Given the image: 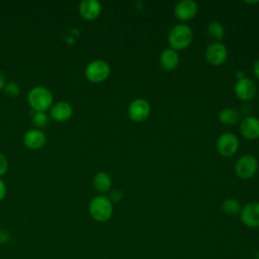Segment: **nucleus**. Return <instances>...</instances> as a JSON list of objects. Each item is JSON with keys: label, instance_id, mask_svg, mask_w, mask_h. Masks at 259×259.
<instances>
[{"label": "nucleus", "instance_id": "obj_1", "mask_svg": "<svg viewBox=\"0 0 259 259\" xmlns=\"http://www.w3.org/2000/svg\"><path fill=\"white\" fill-rule=\"evenodd\" d=\"M193 38V32L187 24H176L168 33V44L170 49L181 51L190 46Z\"/></svg>", "mask_w": 259, "mask_h": 259}, {"label": "nucleus", "instance_id": "obj_2", "mask_svg": "<svg viewBox=\"0 0 259 259\" xmlns=\"http://www.w3.org/2000/svg\"><path fill=\"white\" fill-rule=\"evenodd\" d=\"M88 210L94 221L105 223L113 213V204L108 197L104 195H96L90 200Z\"/></svg>", "mask_w": 259, "mask_h": 259}, {"label": "nucleus", "instance_id": "obj_3", "mask_svg": "<svg viewBox=\"0 0 259 259\" xmlns=\"http://www.w3.org/2000/svg\"><path fill=\"white\" fill-rule=\"evenodd\" d=\"M27 101L30 107L35 111L46 112L52 107L54 97L49 88L45 86H35L29 90Z\"/></svg>", "mask_w": 259, "mask_h": 259}, {"label": "nucleus", "instance_id": "obj_4", "mask_svg": "<svg viewBox=\"0 0 259 259\" xmlns=\"http://www.w3.org/2000/svg\"><path fill=\"white\" fill-rule=\"evenodd\" d=\"M84 73L90 82L101 83L109 77L110 67L103 60H94L86 66Z\"/></svg>", "mask_w": 259, "mask_h": 259}, {"label": "nucleus", "instance_id": "obj_5", "mask_svg": "<svg viewBox=\"0 0 259 259\" xmlns=\"http://www.w3.org/2000/svg\"><path fill=\"white\" fill-rule=\"evenodd\" d=\"M258 170V161L257 159L250 154L241 156L235 165L236 175L243 179L247 180L252 178Z\"/></svg>", "mask_w": 259, "mask_h": 259}, {"label": "nucleus", "instance_id": "obj_6", "mask_svg": "<svg viewBox=\"0 0 259 259\" xmlns=\"http://www.w3.org/2000/svg\"><path fill=\"white\" fill-rule=\"evenodd\" d=\"M239 149L238 137L233 133H224L217 140V150L223 157L234 156Z\"/></svg>", "mask_w": 259, "mask_h": 259}, {"label": "nucleus", "instance_id": "obj_7", "mask_svg": "<svg viewBox=\"0 0 259 259\" xmlns=\"http://www.w3.org/2000/svg\"><path fill=\"white\" fill-rule=\"evenodd\" d=\"M151 112L150 103L144 98H137L133 100L127 107V115L131 120L141 122L146 120Z\"/></svg>", "mask_w": 259, "mask_h": 259}, {"label": "nucleus", "instance_id": "obj_8", "mask_svg": "<svg viewBox=\"0 0 259 259\" xmlns=\"http://www.w3.org/2000/svg\"><path fill=\"white\" fill-rule=\"evenodd\" d=\"M204 57L207 63L210 65L220 66L226 61L228 57L227 47L221 41H213L206 48Z\"/></svg>", "mask_w": 259, "mask_h": 259}, {"label": "nucleus", "instance_id": "obj_9", "mask_svg": "<svg viewBox=\"0 0 259 259\" xmlns=\"http://www.w3.org/2000/svg\"><path fill=\"white\" fill-rule=\"evenodd\" d=\"M234 91L240 100L249 101L255 97L257 93V86L251 78L243 77L237 80Z\"/></svg>", "mask_w": 259, "mask_h": 259}, {"label": "nucleus", "instance_id": "obj_10", "mask_svg": "<svg viewBox=\"0 0 259 259\" xmlns=\"http://www.w3.org/2000/svg\"><path fill=\"white\" fill-rule=\"evenodd\" d=\"M240 219L243 225L248 228H259V201L245 204L241 209Z\"/></svg>", "mask_w": 259, "mask_h": 259}, {"label": "nucleus", "instance_id": "obj_11", "mask_svg": "<svg viewBox=\"0 0 259 259\" xmlns=\"http://www.w3.org/2000/svg\"><path fill=\"white\" fill-rule=\"evenodd\" d=\"M198 11L196 2L192 0L179 1L174 7V15L181 21H188L192 19Z\"/></svg>", "mask_w": 259, "mask_h": 259}, {"label": "nucleus", "instance_id": "obj_12", "mask_svg": "<svg viewBox=\"0 0 259 259\" xmlns=\"http://www.w3.org/2000/svg\"><path fill=\"white\" fill-rule=\"evenodd\" d=\"M240 133L247 140L259 139V118L256 116H246L240 121Z\"/></svg>", "mask_w": 259, "mask_h": 259}, {"label": "nucleus", "instance_id": "obj_13", "mask_svg": "<svg viewBox=\"0 0 259 259\" xmlns=\"http://www.w3.org/2000/svg\"><path fill=\"white\" fill-rule=\"evenodd\" d=\"M73 115V107L67 101H58L53 103L50 108V116L59 122L66 121L70 119Z\"/></svg>", "mask_w": 259, "mask_h": 259}, {"label": "nucleus", "instance_id": "obj_14", "mask_svg": "<svg viewBox=\"0 0 259 259\" xmlns=\"http://www.w3.org/2000/svg\"><path fill=\"white\" fill-rule=\"evenodd\" d=\"M47 137L45 133L37 128L28 130L23 136L24 145L31 150H38L46 145Z\"/></svg>", "mask_w": 259, "mask_h": 259}, {"label": "nucleus", "instance_id": "obj_15", "mask_svg": "<svg viewBox=\"0 0 259 259\" xmlns=\"http://www.w3.org/2000/svg\"><path fill=\"white\" fill-rule=\"evenodd\" d=\"M101 4L97 0H83L79 3V13L86 20H93L99 16Z\"/></svg>", "mask_w": 259, "mask_h": 259}, {"label": "nucleus", "instance_id": "obj_16", "mask_svg": "<svg viewBox=\"0 0 259 259\" xmlns=\"http://www.w3.org/2000/svg\"><path fill=\"white\" fill-rule=\"evenodd\" d=\"M160 65L165 71H173L179 64L178 53L170 48L163 50L159 58Z\"/></svg>", "mask_w": 259, "mask_h": 259}, {"label": "nucleus", "instance_id": "obj_17", "mask_svg": "<svg viewBox=\"0 0 259 259\" xmlns=\"http://www.w3.org/2000/svg\"><path fill=\"white\" fill-rule=\"evenodd\" d=\"M112 181L110 176L103 171L97 172L93 177V186L99 193H106L110 190Z\"/></svg>", "mask_w": 259, "mask_h": 259}, {"label": "nucleus", "instance_id": "obj_18", "mask_svg": "<svg viewBox=\"0 0 259 259\" xmlns=\"http://www.w3.org/2000/svg\"><path fill=\"white\" fill-rule=\"evenodd\" d=\"M219 119L225 125H235L240 121V112L234 108L227 107L221 110Z\"/></svg>", "mask_w": 259, "mask_h": 259}, {"label": "nucleus", "instance_id": "obj_19", "mask_svg": "<svg viewBox=\"0 0 259 259\" xmlns=\"http://www.w3.org/2000/svg\"><path fill=\"white\" fill-rule=\"evenodd\" d=\"M207 35L214 41H220L225 36V28L219 21H211L206 26Z\"/></svg>", "mask_w": 259, "mask_h": 259}, {"label": "nucleus", "instance_id": "obj_20", "mask_svg": "<svg viewBox=\"0 0 259 259\" xmlns=\"http://www.w3.org/2000/svg\"><path fill=\"white\" fill-rule=\"evenodd\" d=\"M222 209L223 211L228 214V215H238L241 212L242 206L239 202V200L235 199V198H226L223 203H222Z\"/></svg>", "mask_w": 259, "mask_h": 259}, {"label": "nucleus", "instance_id": "obj_21", "mask_svg": "<svg viewBox=\"0 0 259 259\" xmlns=\"http://www.w3.org/2000/svg\"><path fill=\"white\" fill-rule=\"evenodd\" d=\"M33 123L38 127H44L49 123V115L46 112L35 111L32 115Z\"/></svg>", "mask_w": 259, "mask_h": 259}, {"label": "nucleus", "instance_id": "obj_22", "mask_svg": "<svg viewBox=\"0 0 259 259\" xmlns=\"http://www.w3.org/2000/svg\"><path fill=\"white\" fill-rule=\"evenodd\" d=\"M3 90H4L5 94L9 97H16L20 92V88H19L18 84H16L15 82L5 83Z\"/></svg>", "mask_w": 259, "mask_h": 259}, {"label": "nucleus", "instance_id": "obj_23", "mask_svg": "<svg viewBox=\"0 0 259 259\" xmlns=\"http://www.w3.org/2000/svg\"><path fill=\"white\" fill-rule=\"evenodd\" d=\"M8 170V161L6 157L0 153V176L4 175Z\"/></svg>", "mask_w": 259, "mask_h": 259}, {"label": "nucleus", "instance_id": "obj_24", "mask_svg": "<svg viewBox=\"0 0 259 259\" xmlns=\"http://www.w3.org/2000/svg\"><path fill=\"white\" fill-rule=\"evenodd\" d=\"M108 198L110 199L111 202H117V201H119L122 198V192L120 190L115 189V190L111 191L110 196Z\"/></svg>", "mask_w": 259, "mask_h": 259}, {"label": "nucleus", "instance_id": "obj_25", "mask_svg": "<svg viewBox=\"0 0 259 259\" xmlns=\"http://www.w3.org/2000/svg\"><path fill=\"white\" fill-rule=\"evenodd\" d=\"M6 191H7L6 185H5L4 181L0 178V201H1V200H3V198L5 197V195H6Z\"/></svg>", "mask_w": 259, "mask_h": 259}, {"label": "nucleus", "instance_id": "obj_26", "mask_svg": "<svg viewBox=\"0 0 259 259\" xmlns=\"http://www.w3.org/2000/svg\"><path fill=\"white\" fill-rule=\"evenodd\" d=\"M253 72H254V75L255 77L259 80V58L255 61L254 63V66H253Z\"/></svg>", "mask_w": 259, "mask_h": 259}, {"label": "nucleus", "instance_id": "obj_27", "mask_svg": "<svg viewBox=\"0 0 259 259\" xmlns=\"http://www.w3.org/2000/svg\"><path fill=\"white\" fill-rule=\"evenodd\" d=\"M4 85H5V76H4L3 71L0 69V90L3 89Z\"/></svg>", "mask_w": 259, "mask_h": 259}, {"label": "nucleus", "instance_id": "obj_28", "mask_svg": "<svg viewBox=\"0 0 259 259\" xmlns=\"http://www.w3.org/2000/svg\"><path fill=\"white\" fill-rule=\"evenodd\" d=\"M1 242H2V235H1V233H0V244H1Z\"/></svg>", "mask_w": 259, "mask_h": 259}, {"label": "nucleus", "instance_id": "obj_29", "mask_svg": "<svg viewBox=\"0 0 259 259\" xmlns=\"http://www.w3.org/2000/svg\"><path fill=\"white\" fill-rule=\"evenodd\" d=\"M258 101H259V92H258Z\"/></svg>", "mask_w": 259, "mask_h": 259}]
</instances>
